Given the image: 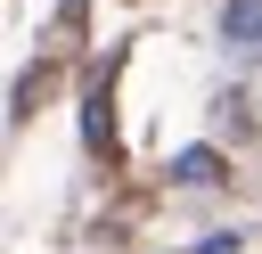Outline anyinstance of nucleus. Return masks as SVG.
Masks as SVG:
<instances>
[{"instance_id": "obj_1", "label": "nucleus", "mask_w": 262, "mask_h": 254, "mask_svg": "<svg viewBox=\"0 0 262 254\" xmlns=\"http://www.w3.org/2000/svg\"><path fill=\"white\" fill-rule=\"evenodd\" d=\"M221 33H229L237 57H262V0H229L221 8Z\"/></svg>"}, {"instance_id": "obj_2", "label": "nucleus", "mask_w": 262, "mask_h": 254, "mask_svg": "<svg viewBox=\"0 0 262 254\" xmlns=\"http://www.w3.org/2000/svg\"><path fill=\"white\" fill-rule=\"evenodd\" d=\"M172 180L180 188H213V180H229V164H221V147H180L172 156Z\"/></svg>"}, {"instance_id": "obj_3", "label": "nucleus", "mask_w": 262, "mask_h": 254, "mask_svg": "<svg viewBox=\"0 0 262 254\" xmlns=\"http://www.w3.org/2000/svg\"><path fill=\"white\" fill-rule=\"evenodd\" d=\"M57 82H66L57 66H33V74L16 82V123H33V107H49V98H57Z\"/></svg>"}]
</instances>
